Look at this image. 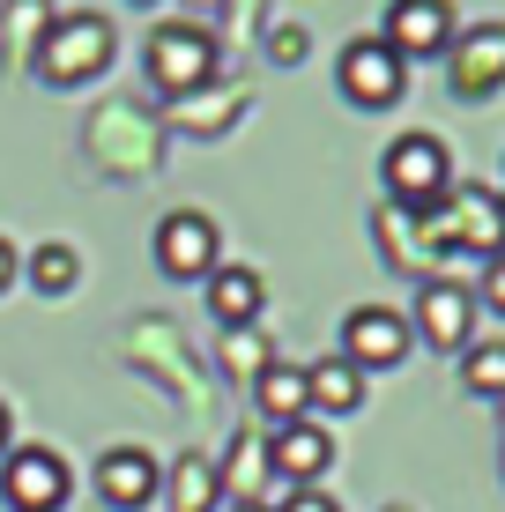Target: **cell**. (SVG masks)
<instances>
[{
  "label": "cell",
  "instance_id": "6da1fadb",
  "mask_svg": "<svg viewBox=\"0 0 505 512\" xmlns=\"http://www.w3.org/2000/svg\"><path fill=\"white\" fill-rule=\"evenodd\" d=\"M112 52H119L112 15L75 8V15H52V23H45L30 67H38V82H52V90H75V82H97L104 67H112Z\"/></svg>",
  "mask_w": 505,
  "mask_h": 512
},
{
  "label": "cell",
  "instance_id": "7a4b0ae2",
  "mask_svg": "<svg viewBox=\"0 0 505 512\" xmlns=\"http://www.w3.org/2000/svg\"><path fill=\"white\" fill-rule=\"evenodd\" d=\"M142 67H149V82L164 97H194V90H208V82L223 75V52H216V38H208L201 23H156L149 45H142Z\"/></svg>",
  "mask_w": 505,
  "mask_h": 512
},
{
  "label": "cell",
  "instance_id": "3957f363",
  "mask_svg": "<svg viewBox=\"0 0 505 512\" xmlns=\"http://www.w3.org/2000/svg\"><path fill=\"white\" fill-rule=\"evenodd\" d=\"M379 179H387V201H402V208H439L446 186H454V156H446L439 134H394L387 156H379Z\"/></svg>",
  "mask_w": 505,
  "mask_h": 512
},
{
  "label": "cell",
  "instance_id": "277c9868",
  "mask_svg": "<svg viewBox=\"0 0 505 512\" xmlns=\"http://www.w3.org/2000/svg\"><path fill=\"white\" fill-rule=\"evenodd\" d=\"M431 231H439L446 253L491 260V253H505V208L491 186H446V201L431 208Z\"/></svg>",
  "mask_w": 505,
  "mask_h": 512
},
{
  "label": "cell",
  "instance_id": "5b68a950",
  "mask_svg": "<svg viewBox=\"0 0 505 512\" xmlns=\"http://www.w3.org/2000/svg\"><path fill=\"white\" fill-rule=\"evenodd\" d=\"M335 90L350 97L357 112H394V104L409 97V60L387 38H357V45H342V60H335Z\"/></svg>",
  "mask_w": 505,
  "mask_h": 512
},
{
  "label": "cell",
  "instance_id": "8992f818",
  "mask_svg": "<svg viewBox=\"0 0 505 512\" xmlns=\"http://www.w3.org/2000/svg\"><path fill=\"white\" fill-rule=\"evenodd\" d=\"M476 290L454 275H431V282H416V305H409V334L416 342H431V349H446V357H461L468 342H476Z\"/></svg>",
  "mask_w": 505,
  "mask_h": 512
},
{
  "label": "cell",
  "instance_id": "52a82bcc",
  "mask_svg": "<svg viewBox=\"0 0 505 512\" xmlns=\"http://www.w3.org/2000/svg\"><path fill=\"white\" fill-rule=\"evenodd\" d=\"M0 498H8V512H60L75 498V475L52 446H8L0 453Z\"/></svg>",
  "mask_w": 505,
  "mask_h": 512
},
{
  "label": "cell",
  "instance_id": "ba28073f",
  "mask_svg": "<svg viewBox=\"0 0 505 512\" xmlns=\"http://www.w3.org/2000/svg\"><path fill=\"white\" fill-rule=\"evenodd\" d=\"M372 238H379V260H387V268H402V275H416V282H431V275H439V260H446L439 231H431V208L379 201V208H372Z\"/></svg>",
  "mask_w": 505,
  "mask_h": 512
},
{
  "label": "cell",
  "instance_id": "9c48e42d",
  "mask_svg": "<svg viewBox=\"0 0 505 512\" xmlns=\"http://www.w3.org/2000/svg\"><path fill=\"white\" fill-rule=\"evenodd\" d=\"M149 253H156V268H164L171 282H208L223 268V231L201 216V208H171L164 223H156V238H149Z\"/></svg>",
  "mask_w": 505,
  "mask_h": 512
},
{
  "label": "cell",
  "instance_id": "30bf717a",
  "mask_svg": "<svg viewBox=\"0 0 505 512\" xmlns=\"http://www.w3.org/2000/svg\"><path fill=\"white\" fill-rule=\"evenodd\" d=\"M446 82H454V97L483 104L505 90V23H468L454 30V45H446Z\"/></svg>",
  "mask_w": 505,
  "mask_h": 512
},
{
  "label": "cell",
  "instance_id": "8fae6325",
  "mask_svg": "<svg viewBox=\"0 0 505 512\" xmlns=\"http://www.w3.org/2000/svg\"><path fill=\"white\" fill-rule=\"evenodd\" d=\"M268 468L283 490H312L327 468H335V431L320 416H298V423H275L268 431Z\"/></svg>",
  "mask_w": 505,
  "mask_h": 512
},
{
  "label": "cell",
  "instance_id": "7c38bea8",
  "mask_svg": "<svg viewBox=\"0 0 505 512\" xmlns=\"http://www.w3.org/2000/svg\"><path fill=\"white\" fill-rule=\"evenodd\" d=\"M409 349H416L409 312H394V305H357L350 320H342V357H350L357 372H394Z\"/></svg>",
  "mask_w": 505,
  "mask_h": 512
},
{
  "label": "cell",
  "instance_id": "4fadbf2b",
  "mask_svg": "<svg viewBox=\"0 0 505 512\" xmlns=\"http://www.w3.org/2000/svg\"><path fill=\"white\" fill-rule=\"evenodd\" d=\"M454 0H387V23H379V38H387L402 60H446V45H454Z\"/></svg>",
  "mask_w": 505,
  "mask_h": 512
},
{
  "label": "cell",
  "instance_id": "5bb4252c",
  "mask_svg": "<svg viewBox=\"0 0 505 512\" xmlns=\"http://www.w3.org/2000/svg\"><path fill=\"white\" fill-rule=\"evenodd\" d=\"M156 490H164V483H156V461H149L142 446H112L97 461V498L112 505V512H149Z\"/></svg>",
  "mask_w": 505,
  "mask_h": 512
},
{
  "label": "cell",
  "instance_id": "9a60e30c",
  "mask_svg": "<svg viewBox=\"0 0 505 512\" xmlns=\"http://www.w3.org/2000/svg\"><path fill=\"white\" fill-rule=\"evenodd\" d=\"M208 312H216V327H260V312H268V282L253 268H238V260H223L216 275H208Z\"/></svg>",
  "mask_w": 505,
  "mask_h": 512
},
{
  "label": "cell",
  "instance_id": "2e32d148",
  "mask_svg": "<svg viewBox=\"0 0 505 512\" xmlns=\"http://www.w3.org/2000/svg\"><path fill=\"white\" fill-rule=\"evenodd\" d=\"M216 483H223V498H260V505H275V468H268V431H238V446L216 461Z\"/></svg>",
  "mask_w": 505,
  "mask_h": 512
},
{
  "label": "cell",
  "instance_id": "e0dca14e",
  "mask_svg": "<svg viewBox=\"0 0 505 512\" xmlns=\"http://www.w3.org/2000/svg\"><path fill=\"white\" fill-rule=\"evenodd\" d=\"M305 401H312V416H350V409H364V372L350 357L305 364Z\"/></svg>",
  "mask_w": 505,
  "mask_h": 512
},
{
  "label": "cell",
  "instance_id": "ac0fdd59",
  "mask_svg": "<svg viewBox=\"0 0 505 512\" xmlns=\"http://www.w3.org/2000/svg\"><path fill=\"white\" fill-rule=\"evenodd\" d=\"M253 409L268 416V431H275V423H298V416H312V401H305V364H283V357H275L268 372L253 379Z\"/></svg>",
  "mask_w": 505,
  "mask_h": 512
},
{
  "label": "cell",
  "instance_id": "d6986e66",
  "mask_svg": "<svg viewBox=\"0 0 505 512\" xmlns=\"http://www.w3.org/2000/svg\"><path fill=\"white\" fill-rule=\"evenodd\" d=\"M216 498H223L216 461H208V453H179L171 475H164V505L171 512H216Z\"/></svg>",
  "mask_w": 505,
  "mask_h": 512
},
{
  "label": "cell",
  "instance_id": "ffe728a7",
  "mask_svg": "<svg viewBox=\"0 0 505 512\" xmlns=\"http://www.w3.org/2000/svg\"><path fill=\"white\" fill-rule=\"evenodd\" d=\"M23 275H30V290H38V297H67L82 282V253L52 238V245H38V253L23 260Z\"/></svg>",
  "mask_w": 505,
  "mask_h": 512
},
{
  "label": "cell",
  "instance_id": "44dd1931",
  "mask_svg": "<svg viewBox=\"0 0 505 512\" xmlns=\"http://www.w3.org/2000/svg\"><path fill=\"white\" fill-rule=\"evenodd\" d=\"M461 386L476 401H498L505 394V342H468L461 349Z\"/></svg>",
  "mask_w": 505,
  "mask_h": 512
},
{
  "label": "cell",
  "instance_id": "7402d4cb",
  "mask_svg": "<svg viewBox=\"0 0 505 512\" xmlns=\"http://www.w3.org/2000/svg\"><path fill=\"white\" fill-rule=\"evenodd\" d=\"M223 364H231L238 379H260L275 364V349L260 342V327H231V342H223Z\"/></svg>",
  "mask_w": 505,
  "mask_h": 512
},
{
  "label": "cell",
  "instance_id": "603a6c76",
  "mask_svg": "<svg viewBox=\"0 0 505 512\" xmlns=\"http://www.w3.org/2000/svg\"><path fill=\"white\" fill-rule=\"evenodd\" d=\"M45 23H52V0H8V30L23 38V45H15V60H30V52H38Z\"/></svg>",
  "mask_w": 505,
  "mask_h": 512
},
{
  "label": "cell",
  "instance_id": "cb8c5ba5",
  "mask_svg": "<svg viewBox=\"0 0 505 512\" xmlns=\"http://www.w3.org/2000/svg\"><path fill=\"white\" fill-rule=\"evenodd\" d=\"M476 305H491L498 320H505V253H491V260H483V297H476Z\"/></svg>",
  "mask_w": 505,
  "mask_h": 512
},
{
  "label": "cell",
  "instance_id": "d4e9b609",
  "mask_svg": "<svg viewBox=\"0 0 505 512\" xmlns=\"http://www.w3.org/2000/svg\"><path fill=\"white\" fill-rule=\"evenodd\" d=\"M275 512H342V505L327 498L320 483H312V490H283V498H275Z\"/></svg>",
  "mask_w": 505,
  "mask_h": 512
},
{
  "label": "cell",
  "instance_id": "484cf974",
  "mask_svg": "<svg viewBox=\"0 0 505 512\" xmlns=\"http://www.w3.org/2000/svg\"><path fill=\"white\" fill-rule=\"evenodd\" d=\"M268 52H275L283 67H290V60H305V30H298V23H275V30H268Z\"/></svg>",
  "mask_w": 505,
  "mask_h": 512
},
{
  "label": "cell",
  "instance_id": "4316f807",
  "mask_svg": "<svg viewBox=\"0 0 505 512\" xmlns=\"http://www.w3.org/2000/svg\"><path fill=\"white\" fill-rule=\"evenodd\" d=\"M15 275H23V253H15V245H8V238H0V297H8V290H15Z\"/></svg>",
  "mask_w": 505,
  "mask_h": 512
},
{
  "label": "cell",
  "instance_id": "83f0119b",
  "mask_svg": "<svg viewBox=\"0 0 505 512\" xmlns=\"http://www.w3.org/2000/svg\"><path fill=\"white\" fill-rule=\"evenodd\" d=\"M15 446V423H8V401H0V453Z\"/></svg>",
  "mask_w": 505,
  "mask_h": 512
},
{
  "label": "cell",
  "instance_id": "f1b7e54d",
  "mask_svg": "<svg viewBox=\"0 0 505 512\" xmlns=\"http://www.w3.org/2000/svg\"><path fill=\"white\" fill-rule=\"evenodd\" d=\"M223 512H275V505H260V498H238V505H223Z\"/></svg>",
  "mask_w": 505,
  "mask_h": 512
},
{
  "label": "cell",
  "instance_id": "f546056e",
  "mask_svg": "<svg viewBox=\"0 0 505 512\" xmlns=\"http://www.w3.org/2000/svg\"><path fill=\"white\" fill-rule=\"evenodd\" d=\"M498 423H505V394H498Z\"/></svg>",
  "mask_w": 505,
  "mask_h": 512
},
{
  "label": "cell",
  "instance_id": "4dcf8cb0",
  "mask_svg": "<svg viewBox=\"0 0 505 512\" xmlns=\"http://www.w3.org/2000/svg\"><path fill=\"white\" fill-rule=\"evenodd\" d=\"M134 8H156V0H134Z\"/></svg>",
  "mask_w": 505,
  "mask_h": 512
},
{
  "label": "cell",
  "instance_id": "1f68e13d",
  "mask_svg": "<svg viewBox=\"0 0 505 512\" xmlns=\"http://www.w3.org/2000/svg\"><path fill=\"white\" fill-rule=\"evenodd\" d=\"M498 475H505V453H498Z\"/></svg>",
  "mask_w": 505,
  "mask_h": 512
},
{
  "label": "cell",
  "instance_id": "d6a6232c",
  "mask_svg": "<svg viewBox=\"0 0 505 512\" xmlns=\"http://www.w3.org/2000/svg\"><path fill=\"white\" fill-rule=\"evenodd\" d=\"M498 208H505V193H498Z\"/></svg>",
  "mask_w": 505,
  "mask_h": 512
},
{
  "label": "cell",
  "instance_id": "836d02e7",
  "mask_svg": "<svg viewBox=\"0 0 505 512\" xmlns=\"http://www.w3.org/2000/svg\"><path fill=\"white\" fill-rule=\"evenodd\" d=\"M387 512H402V505H387Z\"/></svg>",
  "mask_w": 505,
  "mask_h": 512
}]
</instances>
